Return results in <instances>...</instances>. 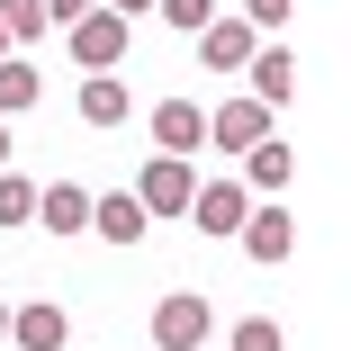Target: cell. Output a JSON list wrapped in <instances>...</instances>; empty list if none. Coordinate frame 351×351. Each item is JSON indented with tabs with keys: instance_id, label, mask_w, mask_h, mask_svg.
<instances>
[{
	"instance_id": "obj_1",
	"label": "cell",
	"mask_w": 351,
	"mask_h": 351,
	"mask_svg": "<svg viewBox=\"0 0 351 351\" xmlns=\"http://www.w3.org/2000/svg\"><path fill=\"white\" fill-rule=\"evenodd\" d=\"M189 189H198V162H171V154H154L135 171V207L145 217H189Z\"/></svg>"
},
{
	"instance_id": "obj_2",
	"label": "cell",
	"mask_w": 351,
	"mask_h": 351,
	"mask_svg": "<svg viewBox=\"0 0 351 351\" xmlns=\"http://www.w3.org/2000/svg\"><path fill=\"white\" fill-rule=\"evenodd\" d=\"M63 36H73V63H82V73H117V54L135 45V27H126V19H108V10H90V19H73Z\"/></svg>"
},
{
	"instance_id": "obj_3",
	"label": "cell",
	"mask_w": 351,
	"mask_h": 351,
	"mask_svg": "<svg viewBox=\"0 0 351 351\" xmlns=\"http://www.w3.org/2000/svg\"><path fill=\"white\" fill-rule=\"evenodd\" d=\"M207 333H217V306H207V298H189V289H171V298L154 306V342H162V351H198Z\"/></svg>"
},
{
	"instance_id": "obj_4",
	"label": "cell",
	"mask_w": 351,
	"mask_h": 351,
	"mask_svg": "<svg viewBox=\"0 0 351 351\" xmlns=\"http://www.w3.org/2000/svg\"><path fill=\"white\" fill-rule=\"evenodd\" d=\"M243 217H252V189L243 180H198L189 189V226L198 234H243Z\"/></svg>"
},
{
	"instance_id": "obj_5",
	"label": "cell",
	"mask_w": 351,
	"mask_h": 351,
	"mask_svg": "<svg viewBox=\"0 0 351 351\" xmlns=\"http://www.w3.org/2000/svg\"><path fill=\"white\" fill-rule=\"evenodd\" d=\"M189 45H198V63H207V73H243V63H252V45H261V36H252L243 19H226V10H217V19H207V27H198Z\"/></svg>"
},
{
	"instance_id": "obj_6",
	"label": "cell",
	"mask_w": 351,
	"mask_h": 351,
	"mask_svg": "<svg viewBox=\"0 0 351 351\" xmlns=\"http://www.w3.org/2000/svg\"><path fill=\"white\" fill-rule=\"evenodd\" d=\"M154 145H162L171 162L207 154V108H198V99H162V108H154Z\"/></svg>"
},
{
	"instance_id": "obj_7",
	"label": "cell",
	"mask_w": 351,
	"mask_h": 351,
	"mask_svg": "<svg viewBox=\"0 0 351 351\" xmlns=\"http://www.w3.org/2000/svg\"><path fill=\"white\" fill-rule=\"evenodd\" d=\"M243 73H252L243 99H261V108H289V99H298V54H289V45H252Z\"/></svg>"
},
{
	"instance_id": "obj_8",
	"label": "cell",
	"mask_w": 351,
	"mask_h": 351,
	"mask_svg": "<svg viewBox=\"0 0 351 351\" xmlns=\"http://www.w3.org/2000/svg\"><path fill=\"white\" fill-rule=\"evenodd\" d=\"M261 135H270V108L261 99H226L217 117H207V145H217V154H252Z\"/></svg>"
},
{
	"instance_id": "obj_9",
	"label": "cell",
	"mask_w": 351,
	"mask_h": 351,
	"mask_svg": "<svg viewBox=\"0 0 351 351\" xmlns=\"http://www.w3.org/2000/svg\"><path fill=\"white\" fill-rule=\"evenodd\" d=\"M36 226L45 234H90V189L82 180H45L36 189Z\"/></svg>"
},
{
	"instance_id": "obj_10",
	"label": "cell",
	"mask_w": 351,
	"mask_h": 351,
	"mask_svg": "<svg viewBox=\"0 0 351 351\" xmlns=\"http://www.w3.org/2000/svg\"><path fill=\"white\" fill-rule=\"evenodd\" d=\"M0 342H19V351H63L73 342V315L63 306H10V333Z\"/></svg>"
},
{
	"instance_id": "obj_11",
	"label": "cell",
	"mask_w": 351,
	"mask_h": 351,
	"mask_svg": "<svg viewBox=\"0 0 351 351\" xmlns=\"http://www.w3.org/2000/svg\"><path fill=\"white\" fill-rule=\"evenodd\" d=\"M145 207H135V189H108V198H90V234L99 243H145Z\"/></svg>"
},
{
	"instance_id": "obj_12",
	"label": "cell",
	"mask_w": 351,
	"mask_h": 351,
	"mask_svg": "<svg viewBox=\"0 0 351 351\" xmlns=\"http://www.w3.org/2000/svg\"><path fill=\"white\" fill-rule=\"evenodd\" d=\"M243 252H252V261H289V252H298L289 207H252V217H243Z\"/></svg>"
},
{
	"instance_id": "obj_13",
	"label": "cell",
	"mask_w": 351,
	"mask_h": 351,
	"mask_svg": "<svg viewBox=\"0 0 351 351\" xmlns=\"http://www.w3.org/2000/svg\"><path fill=\"white\" fill-rule=\"evenodd\" d=\"M73 108H82L90 126H126V108H135V90H126L117 73H90V82L73 90Z\"/></svg>"
},
{
	"instance_id": "obj_14",
	"label": "cell",
	"mask_w": 351,
	"mask_h": 351,
	"mask_svg": "<svg viewBox=\"0 0 351 351\" xmlns=\"http://www.w3.org/2000/svg\"><path fill=\"white\" fill-rule=\"evenodd\" d=\"M45 99V82H36V63L27 54H0V117H27Z\"/></svg>"
},
{
	"instance_id": "obj_15",
	"label": "cell",
	"mask_w": 351,
	"mask_h": 351,
	"mask_svg": "<svg viewBox=\"0 0 351 351\" xmlns=\"http://www.w3.org/2000/svg\"><path fill=\"white\" fill-rule=\"evenodd\" d=\"M289 171H298V154L279 145V135H261V145L243 154V180H252V189H289Z\"/></svg>"
},
{
	"instance_id": "obj_16",
	"label": "cell",
	"mask_w": 351,
	"mask_h": 351,
	"mask_svg": "<svg viewBox=\"0 0 351 351\" xmlns=\"http://www.w3.org/2000/svg\"><path fill=\"white\" fill-rule=\"evenodd\" d=\"M0 226H36V180L27 171H0Z\"/></svg>"
},
{
	"instance_id": "obj_17",
	"label": "cell",
	"mask_w": 351,
	"mask_h": 351,
	"mask_svg": "<svg viewBox=\"0 0 351 351\" xmlns=\"http://www.w3.org/2000/svg\"><path fill=\"white\" fill-rule=\"evenodd\" d=\"M0 27H10V54L45 36V0H0Z\"/></svg>"
},
{
	"instance_id": "obj_18",
	"label": "cell",
	"mask_w": 351,
	"mask_h": 351,
	"mask_svg": "<svg viewBox=\"0 0 351 351\" xmlns=\"http://www.w3.org/2000/svg\"><path fill=\"white\" fill-rule=\"evenodd\" d=\"M226 351H289V333H279V324H270V315H243V324H234V342H226Z\"/></svg>"
},
{
	"instance_id": "obj_19",
	"label": "cell",
	"mask_w": 351,
	"mask_h": 351,
	"mask_svg": "<svg viewBox=\"0 0 351 351\" xmlns=\"http://www.w3.org/2000/svg\"><path fill=\"white\" fill-rule=\"evenodd\" d=\"M154 19H171L180 36H198L207 19H217V0H154Z\"/></svg>"
},
{
	"instance_id": "obj_20",
	"label": "cell",
	"mask_w": 351,
	"mask_h": 351,
	"mask_svg": "<svg viewBox=\"0 0 351 351\" xmlns=\"http://www.w3.org/2000/svg\"><path fill=\"white\" fill-rule=\"evenodd\" d=\"M298 19V0H243V27L252 36H270V27H289Z\"/></svg>"
},
{
	"instance_id": "obj_21",
	"label": "cell",
	"mask_w": 351,
	"mask_h": 351,
	"mask_svg": "<svg viewBox=\"0 0 351 351\" xmlns=\"http://www.w3.org/2000/svg\"><path fill=\"white\" fill-rule=\"evenodd\" d=\"M99 0H45V27H73V19H90Z\"/></svg>"
},
{
	"instance_id": "obj_22",
	"label": "cell",
	"mask_w": 351,
	"mask_h": 351,
	"mask_svg": "<svg viewBox=\"0 0 351 351\" xmlns=\"http://www.w3.org/2000/svg\"><path fill=\"white\" fill-rule=\"evenodd\" d=\"M99 10H108V19H126V27H135V19H154V0H99Z\"/></svg>"
},
{
	"instance_id": "obj_23",
	"label": "cell",
	"mask_w": 351,
	"mask_h": 351,
	"mask_svg": "<svg viewBox=\"0 0 351 351\" xmlns=\"http://www.w3.org/2000/svg\"><path fill=\"white\" fill-rule=\"evenodd\" d=\"M10 162H19V154H10V117H0V171H10Z\"/></svg>"
},
{
	"instance_id": "obj_24",
	"label": "cell",
	"mask_w": 351,
	"mask_h": 351,
	"mask_svg": "<svg viewBox=\"0 0 351 351\" xmlns=\"http://www.w3.org/2000/svg\"><path fill=\"white\" fill-rule=\"evenodd\" d=\"M0 54H10V27H0Z\"/></svg>"
},
{
	"instance_id": "obj_25",
	"label": "cell",
	"mask_w": 351,
	"mask_h": 351,
	"mask_svg": "<svg viewBox=\"0 0 351 351\" xmlns=\"http://www.w3.org/2000/svg\"><path fill=\"white\" fill-rule=\"evenodd\" d=\"M0 333H10V306H0Z\"/></svg>"
},
{
	"instance_id": "obj_26",
	"label": "cell",
	"mask_w": 351,
	"mask_h": 351,
	"mask_svg": "<svg viewBox=\"0 0 351 351\" xmlns=\"http://www.w3.org/2000/svg\"><path fill=\"white\" fill-rule=\"evenodd\" d=\"M198 351H217V342H198Z\"/></svg>"
}]
</instances>
